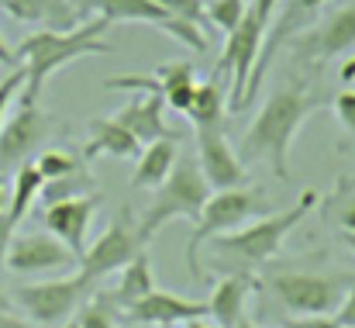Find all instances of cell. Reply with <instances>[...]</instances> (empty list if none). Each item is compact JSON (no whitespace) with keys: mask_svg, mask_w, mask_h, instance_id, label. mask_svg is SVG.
I'll return each instance as SVG.
<instances>
[{"mask_svg":"<svg viewBox=\"0 0 355 328\" xmlns=\"http://www.w3.org/2000/svg\"><path fill=\"white\" fill-rule=\"evenodd\" d=\"M10 208V180H7V173H0V211H7Z\"/></svg>","mask_w":355,"mask_h":328,"instance_id":"cell-39","label":"cell"},{"mask_svg":"<svg viewBox=\"0 0 355 328\" xmlns=\"http://www.w3.org/2000/svg\"><path fill=\"white\" fill-rule=\"evenodd\" d=\"M83 194H94V180H90V173L87 170H80V173H69V177H62V180H49L45 187H42V201L45 204H55V201H69V197H83Z\"/></svg>","mask_w":355,"mask_h":328,"instance_id":"cell-27","label":"cell"},{"mask_svg":"<svg viewBox=\"0 0 355 328\" xmlns=\"http://www.w3.org/2000/svg\"><path fill=\"white\" fill-rule=\"evenodd\" d=\"M59 328H80V322H76V318H69V322H62Z\"/></svg>","mask_w":355,"mask_h":328,"instance_id":"cell-44","label":"cell"},{"mask_svg":"<svg viewBox=\"0 0 355 328\" xmlns=\"http://www.w3.org/2000/svg\"><path fill=\"white\" fill-rule=\"evenodd\" d=\"M225 114H228V104H225V83H218L214 76H211L207 83H197L193 104L187 110L190 124H193V128H221V124H225Z\"/></svg>","mask_w":355,"mask_h":328,"instance_id":"cell-24","label":"cell"},{"mask_svg":"<svg viewBox=\"0 0 355 328\" xmlns=\"http://www.w3.org/2000/svg\"><path fill=\"white\" fill-rule=\"evenodd\" d=\"M152 290H155L152 259H148V252L141 249V252L121 270V284H118V290H114V301H118V308H124V304H131V301H138V297H145V294H152Z\"/></svg>","mask_w":355,"mask_h":328,"instance_id":"cell-26","label":"cell"},{"mask_svg":"<svg viewBox=\"0 0 355 328\" xmlns=\"http://www.w3.org/2000/svg\"><path fill=\"white\" fill-rule=\"evenodd\" d=\"M141 152V142L118 124L114 117H94L90 121V142L83 145V156L87 159H97V156H114V159H135Z\"/></svg>","mask_w":355,"mask_h":328,"instance_id":"cell-22","label":"cell"},{"mask_svg":"<svg viewBox=\"0 0 355 328\" xmlns=\"http://www.w3.org/2000/svg\"><path fill=\"white\" fill-rule=\"evenodd\" d=\"M24 90V69L21 66H14L3 80H0V124L7 121V114H10V104H14V97Z\"/></svg>","mask_w":355,"mask_h":328,"instance_id":"cell-32","label":"cell"},{"mask_svg":"<svg viewBox=\"0 0 355 328\" xmlns=\"http://www.w3.org/2000/svg\"><path fill=\"white\" fill-rule=\"evenodd\" d=\"M35 166H38V173L45 177V183H49V180H62V177L83 170V166L76 163V156L66 152V149H42V152L35 156Z\"/></svg>","mask_w":355,"mask_h":328,"instance_id":"cell-28","label":"cell"},{"mask_svg":"<svg viewBox=\"0 0 355 328\" xmlns=\"http://www.w3.org/2000/svg\"><path fill=\"white\" fill-rule=\"evenodd\" d=\"M80 270V256L69 252L55 235L45 231H31V235H14L3 270L17 273V277H35V273H52V270Z\"/></svg>","mask_w":355,"mask_h":328,"instance_id":"cell-14","label":"cell"},{"mask_svg":"<svg viewBox=\"0 0 355 328\" xmlns=\"http://www.w3.org/2000/svg\"><path fill=\"white\" fill-rule=\"evenodd\" d=\"M248 0H211L207 3V17H211V28H218L221 35L235 31L241 14H245Z\"/></svg>","mask_w":355,"mask_h":328,"instance_id":"cell-29","label":"cell"},{"mask_svg":"<svg viewBox=\"0 0 355 328\" xmlns=\"http://www.w3.org/2000/svg\"><path fill=\"white\" fill-rule=\"evenodd\" d=\"M104 28H111L101 14H94L90 21H80L69 31H35L17 45V66L24 69V97L21 101H35L42 97L49 76H55L59 69H66L76 59L87 56H111L114 45L104 42Z\"/></svg>","mask_w":355,"mask_h":328,"instance_id":"cell-1","label":"cell"},{"mask_svg":"<svg viewBox=\"0 0 355 328\" xmlns=\"http://www.w3.org/2000/svg\"><path fill=\"white\" fill-rule=\"evenodd\" d=\"M159 3H162L173 17L190 21V24L211 31V17H207V3H204V0H159Z\"/></svg>","mask_w":355,"mask_h":328,"instance_id":"cell-30","label":"cell"},{"mask_svg":"<svg viewBox=\"0 0 355 328\" xmlns=\"http://www.w3.org/2000/svg\"><path fill=\"white\" fill-rule=\"evenodd\" d=\"M342 238H345V245L355 252V231H342Z\"/></svg>","mask_w":355,"mask_h":328,"instance_id":"cell-43","label":"cell"},{"mask_svg":"<svg viewBox=\"0 0 355 328\" xmlns=\"http://www.w3.org/2000/svg\"><path fill=\"white\" fill-rule=\"evenodd\" d=\"M338 224H342V231H355V197L342 208V215H338Z\"/></svg>","mask_w":355,"mask_h":328,"instance_id":"cell-37","label":"cell"},{"mask_svg":"<svg viewBox=\"0 0 355 328\" xmlns=\"http://www.w3.org/2000/svg\"><path fill=\"white\" fill-rule=\"evenodd\" d=\"M207 315V301H190V297H180V294H169V290H152L131 304L121 308V318L131 322V325H183L190 318H204Z\"/></svg>","mask_w":355,"mask_h":328,"instance_id":"cell-17","label":"cell"},{"mask_svg":"<svg viewBox=\"0 0 355 328\" xmlns=\"http://www.w3.org/2000/svg\"><path fill=\"white\" fill-rule=\"evenodd\" d=\"M235 328H259V325H252V322H248V318H241V322H238Z\"/></svg>","mask_w":355,"mask_h":328,"instance_id":"cell-45","label":"cell"},{"mask_svg":"<svg viewBox=\"0 0 355 328\" xmlns=\"http://www.w3.org/2000/svg\"><path fill=\"white\" fill-rule=\"evenodd\" d=\"M279 328H338V322H335V315H297Z\"/></svg>","mask_w":355,"mask_h":328,"instance_id":"cell-35","label":"cell"},{"mask_svg":"<svg viewBox=\"0 0 355 328\" xmlns=\"http://www.w3.org/2000/svg\"><path fill=\"white\" fill-rule=\"evenodd\" d=\"M321 7H324V0H279V10H276V17H272V24H269V31L262 38V52H259V63L252 69V80H248V90H245L241 108L259 97V90L266 83V73H269V63L276 59V52L286 49V42L293 35H300L307 24H314V17L321 14Z\"/></svg>","mask_w":355,"mask_h":328,"instance_id":"cell-11","label":"cell"},{"mask_svg":"<svg viewBox=\"0 0 355 328\" xmlns=\"http://www.w3.org/2000/svg\"><path fill=\"white\" fill-rule=\"evenodd\" d=\"M0 7L14 21L31 24L38 31H69L83 17L76 0H0Z\"/></svg>","mask_w":355,"mask_h":328,"instance_id":"cell-18","label":"cell"},{"mask_svg":"<svg viewBox=\"0 0 355 328\" xmlns=\"http://www.w3.org/2000/svg\"><path fill=\"white\" fill-rule=\"evenodd\" d=\"M207 197H211V187H207V180H204L197 159H176L173 173L155 187V197L148 201V208H145L141 218H138L141 242L148 245V242L159 235L162 224H169V221H176V218L197 221V215H200L204 204H207Z\"/></svg>","mask_w":355,"mask_h":328,"instance_id":"cell-3","label":"cell"},{"mask_svg":"<svg viewBox=\"0 0 355 328\" xmlns=\"http://www.w3.org/2000/svg\"><path fill=\"white\" fill-rule=\"evenodd\" d=\"M335 117L342 121V128L349 131V135H355V87H349V90H342L338 97H335Z\"/></svg>","mask_w":355,"mask_h":328,"instance_id":"cell-33","label":"cell"},{"mask_svg":"<svg viewBox=\"0 0 355 328\" xmlns=\"http://www.w3.org/2000/svg\"><path fill=\"white\" fill-rule=\"evenodd\" d=\"M352 284V273H272L266 280L269 294L293 315H335L345 290Z\"/></svg>","mask_w":355,"mask_h":328,"instance_id":"cell-7","label":"cell"},{"mask_svg":"<svg viewBox=\"0 0 355 328\" xmlns=\"http://www.w3.org/2000/svg\"><path fill=\"white\" fill-rule=\"evenodd\" d=\"M141 249H145V242H141V235H138V221H131L128 208H124L118 218L107 224V231H104V235L83 252V259H80V273L90 277V280L97 284L101 277L121 273V270H124Z\"/></svg>","mask_w":355,"mask_h":328,"instance_id":"cell-13","label":"cell"},{"mask_svg":"<svg viewBox=\"0 0 355 328\" xmlns=\"http://www.w3.org/2000/svg\"><path fill=\"white\" fill-rule=\"evenodd\" d=\"M7 311H10V297L0 290V315H7Z\"/></svg>","mask_w":355,"mask_h":328,"instance_id":"cell-42","label":"cell"},{"mask_svg":"<svg viewBox=\"0 0 355 328\" xmlns=\"http://www.w3.org/2000/svg\"><path fill=\"white\" fill-rule=\"evenodd\" d=\"M314 208H318V190H304L300 201L293 208H286L283 215H262V218L252 221V224H241L235 231H225V235L211 238V245L221 249V252H228V256L248 259V263H269L279 252L283 238L307 218Z\"/></svg>","mask_w":355,"mask_h":328,"instance_id":"cell-4","label":"cell"},{"mask_svg":"<svg viewBox=\"0 0 355 328\" xmlns=\"http://www.w3.org/2000/svg\"><path fill=\"white\" fill-rule=\"evenodd\" d=\"M49 131H52V114H45L35 101H21V108L10 110L7 121L0 124V173L31 163V156L42 152Z\"/></svg>","mask_w":355,"mask_h":328,"instance_id":"cell-12","label":"cell"},{"mask_svg":"<svg viewBox=\"0 0 355 328\" xmlns=\"http://www.w3.org/2000/svg\"><path fill=\"white\" fill-rule=\"evenodd\" d=\"M255 215H269V204L262 197V190L255 187H232V190H214L204 204V211L193 221V235L187 242V266H190V277L193 280H204V270H200V245L207 238H218L225 231H235L241 228V221H252Z\"/></svg>","mask_w":355,"mask_h":328,"instance_id":"cell-5","label":"cell"},{"mask_svg":"<svg viewBox=\"0 0 355 328\" xmlns=\"http://www.w3.org/2000/svg\"><path fill=\"white\" fill-rule=\"evenodd\" d=\"M335 322H338V328H355V277L342 297V304H338V311H335Z\"/></svg>","mask_w":355,"mask_h":328,"instance_id":"cell-34","label":"cell"},{"mask_svg":"<svg viewBox=\"0 0 355 328\" xmlns=\"http://www.w3.org/2000/svg\"><path fill=\"white\" fill-rule=\"evenodd\" d=\"M252 290H255V280H252L248 273L225 277V280L214 287L211 301H207V318H214L218 328H235L238 322L245 318V301H248Z\"/></svg>","mask_w":355,"mask_h":328,"instance_id":"cell-21","label":"cell"},{"mask_svg":"<svg viewBox=\"0 0 355 328\" xmlns=\"http://www.w3.org/2000/svg\"><path fill=\"white\" fill-rule=\"evenodd\" d=\"M97 208H101V197L97 194L55 201V204H45L42 224L49 228V235H55L69 252H76L83 259V252H87V231H90V221L97 215Z\"/></svg>","mask_w":355,"mask_h":328,"instance_id":"cell-16","label":"cell"},{"mask_svg":"<svg viewBox=\"0 0 355 328\" xmlns=\"http://www.w3.org/2000/svg\"><path fill=\"white\" fill-rule=\"evenodd\" d=\"M314 101L304 83H283L269 94V101L252 117L245 138H241V156L238 159H262L272 166L279 180H290V149L304 121L311 117Z\"/></svg>","mask_w":355,"mask_h":328,"instance_id":"cell-2","label":"cell"},{"mask_svg":"<svg viewBox=\"0 0 355 328\" xmlns=\"http://www.w3.org/2000/svg\"><path fill=\"white\" fill-rule=\"evenodd\" d=\"M266 31H269V24L259 21V17L245 7L238 28L225 35L228 42H225V52H221V63H218L214 73H225V76H228V110H241V101H245L252 69H255V63H259Z\"/></svg>","mask_w":355,"mask_h":328,"instance_id":"cell-9","label":"cell"},{"mask_svg":"<svg viewBox=\"0 0 355 328\" xmlns=\"http://www.w3.org/2000/svg\"><path fill=\"white\" fill-rule=\"evenodd\" d=\"M114 121L124 124L141 145L176 135L173 128H166V101H162V94H148V90H141V97H135L131 104L118 108Z\"/></svg>","mask_w":355,"mask_h":328,"instance_id":"cell-19","label":"cell"},{"mask_svg":"<svg viewBox=\"0 0 355 328\" xmlns=\"http://www.w3.org/2000/svg\"><path fill=\"white\" fill-rule=\"evenodd\" d=\"M193 138H197V166H200L207 187L211 190L241 187L245 166H241L238 152L225 138V124L221 128H193Z\"/></svg>","mask_w":355,"mask_h":328,"instance_id":"cell-15","label":"cell"},{"mask_svg":"<svg viewBox=\"0 0 355 328\" xmlns=\"http://www.w3.org/2000/svg\"><path fill=\"white\" fill-rule=\"evenodd\" d=\"M0 66H10V69L17 66V56L7 49V42H3V38H0Z\"/></svg>","mask_w":355,"mask_h":328,"instance_id":"cell-40","label":"cell"},{"mask_svg":"<svg viewBox=\"0 0 355 328\" xmlns=\"http://www.w3.org/2000/svg\"><path fill=\"white\" fill-rule=\"evenodd\" d=\"M76 322H80V328H114V304H107V301L80 304Z\"/></svg>","mask_w":355,"mask_h":328,"instance_id":"cell-31","label":"cell"},{"mask_svg":"<svg viewBox=\"0 0 355 328\" xmlns=\"http://www.w3.org/2000/svg\"><path fill=\"white\" fill-rule=\"evenodd\" d=\"M286 45L293 49V59L311 63V66H321V63H328V59L349 56L355 49V3L335 7L324 21L307 24V28H304L300 35H293Z\"/></svg>","mask_w":355,"mask_h":328,"instance_id":"cell-10","label":"cell"},{"mask_svg":"<svg viewBox=\"0 0 355 328\" xmlns=\"http://www.w3.org/2000/svg\"><path fill=\"white\" fill-rule=\"evenodd\" d=\"M183 328H218V325L207 322V315H204V318H190V322H183Z\"/></svg>","mask_w":355,"mask_h":328,"instance_id":"cell-41","label":"cell"},{"mask_svg":"<svg viewBox=\"0 0 355 328\" xmlns=\"http://www.w3.org/2000/svg\"><path fill=\"white\" fill-rule=\"evenodd\" d=\"M76 7L83 14L87 10L101 14L107 24H152L169 38H176L180 45H187L190 52H207V31L173 17L159 0H76Z\"/></svg>","mask_w":355,"mask_h":328,"instance_id":"cell-6","label":"cell"},{"mask_svg":"<svg viewBox=\"0 0 355 328\" xmlns=\"http://www.w3.org/2000/svg\"><path fill=\"white\" fill-rule=\"evenodd\" d=\"M94 290V280L76 273V277H66V280H45V284H24L14 290V304L28 315V322L49 328V325H62L69 322L80 304H87Z\"/></svg>","mask_w":355,"mask_h":328,"instance_id":"cell-8","label":"cell"},{"mask_svg":"<svg viewBox=\"0 0 355 328\" xmlns=\"http://www.w3.org/2000/svg\"><path fill=\"white\" fill-rule=\"evenodd\" d=\"M42 187H45V177L38 173L35 159H31V163H21V166L14 170V180H10V208H7V215H10L14 224H21V221L28 218V211H31V204L38 201Z\"/></svg>","mask_w":355,"mask_h":328,"instance_id":"cell-25","label":"cell"},{"mask_svg":"<svg viewBox=\"0 0 355 328\" xmlns=\"http://www.w3.org/2000/svg\"><path fill=\"white\" fill-rule=\"evenodd\" d=\"M0 328H42V325H35V322H24V318H14V315L7 311V315H0Z\"/></svg>","mask_w":355,"mask_h":328,"instance_id":"cell-38","label":"cell"},{"mask_svg":"<svg viewBox=\"0 0 355 328\" xmlns=\"http://www.w3.org/2000/svg\"><path fill=\"white\" fill-rule=\"evenodd\" d=\"M14 235H17V224L10 221L7 211H0V273H3V259H7V249H10Z\"/></svg>","mask_w":355,"mask_h":328,"instance_id":"cell-36","label":"cell"},{"mask_svg":"<svg viewBox=\"0 0 355 328\" xmlns=\"http://www.w3.org/2000/svg\"><path fill=\"white\" fill-rule=\"evenodd\" d=\"M155 80H159V90H162V101L169 110H180L187 117V110L193 104V94H197V73H193V63L180 59V63H166L155 69Z\"/></svg>","mask_w":355,"mask_h":328,"instance_id":"cell-23","label":"cell"},{"mask_svg":"<svg viewBox=\"0 0 355 328\" xmlns=\"http://www.w3.org/2000/svg\"><path fill=\"white\" fill-rule=\"evenodd\" d=\"M135 159H138V166L131 170V187L135 190H155L173 173V166L180 159V142H176V135L159 138V142H148Z\"/></svg>","mask_w":355,"mask_h":328,"instance_id":"cell-20","label":"cell"}]
</instances>
